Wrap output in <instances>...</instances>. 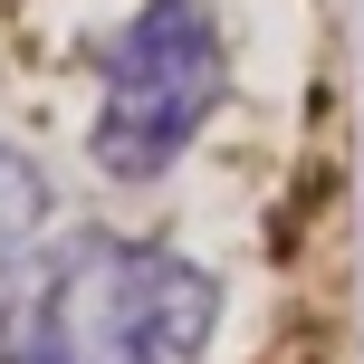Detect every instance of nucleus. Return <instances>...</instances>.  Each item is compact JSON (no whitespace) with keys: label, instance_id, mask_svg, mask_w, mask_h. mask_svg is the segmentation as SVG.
<instances>
[{"label":"nucleus","instance_id":"nucleus-2","mask_svg":"<svg viewBox=\"0 0 364 364\" xmlns=\"http://www.w3.org/2000/svg\"><path fill=\"white\" fill-rule=\"evenodd\" d=\"M230 96V38L211 0H144L96 58V125L87 154L115 182H154L201 144V125Z\"/></svg>","mask_w":364,"mask_h":364},{"label":"nucleus","instance_id":"nucleus-1","mask_svg":"<svg viewBox=\"0 0 364 364\" xmlns=\"http://www.w3.org/2000/svg\"><path fill=\"white\" fill-rule=\"evenodd\" d=\"M220 278L164 240L68 230L0 278V364H201Z\"/></svg>","mask_w":364,"mask_h":364},{"label":"nucleus","instance_id":"nucleus-3","mask_svg":"<svg viewBox=\"0 0 364 364\" xmlns=\"http://www.w3.org/2000/svg\"><path fill=\"white\" fill-rule=\"evenodd\" d=\"M38 220H48V182H38L29 154L0 144V278H10L19 259L38 250Z\"/></svg>","mask_w":364,"mask_h":364}]
</instances>
